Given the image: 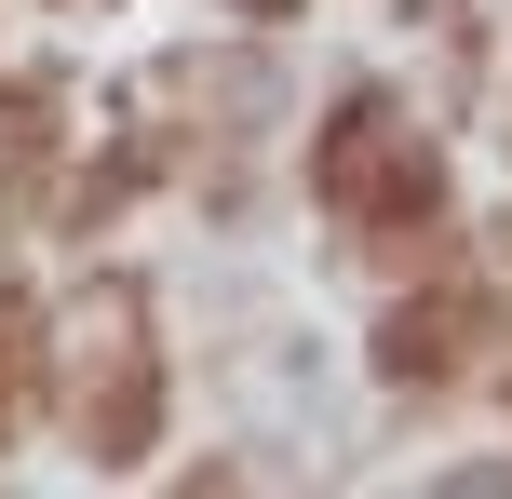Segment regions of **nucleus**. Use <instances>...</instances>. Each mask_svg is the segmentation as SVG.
I'll list each match as a JSON object with an SVG mask.
<instances>
[{
	"mask_svg": "<svg viewBox=\"0 0 512 499\" xmlns=\"http://www.w3.org/2000/svg\"><path fill=\"white\" fill-rule=\"evenodd\" d=\"M68 432L95 459H149V311L135 297H81V324H68Z\"/></svg>",
	"mask_w": 512,
	"mask_h": 499,
	"instance_id": "obj_1",
	"label": "nucleus"
},
{
	"mask_svg": "<svg viewBox=\"0 0 512 499\" xmlns=\"http://www.w3.org/2000/svg\"><path fill=\"white\" fill-rule=\"evenodd\" d=\"M243 14H297V0H243Z\"/></svg>",
	"mask_w": 512,
	"mask_h": 499,
	"instance_id": "obj_5",
	"label": "nucleus"
},
{
	"mask_svg": "<svg viewBox=\"0 0 512 499\" xmlns=\"http://www.w3.org/2000/svg\"><path fill=\"white\" fill-rule=\"evenodd\" d=\"M472 338H486V284H445V297H418V311L378 324V365H391V378H445Z\"/></svg>",
	"mask_w": 512,
	"mask_h": 499,
	"instance_id": "obj_3",
	"label": "nucleus"
},
{
	"mask_svg": "<svg viewBox=\"0 0 512 499\" xmlns=\"http://www.w3.org/2000/svg\"><path fill=\"white\" fill-rule=\"evenodd\" d=\"M324 203L364 216V230L432 216V149L391 122V95H351V108H337V135H324Z\"/></svg>",
	"mask_w": 512,
	"mask_h": 499,
	"instance_id": "obj_2",
	"label": "nucleus"
},
{
	"mask_svg": "<svg viewBox=\"0 0 512 499\" xmlns=\"http://www.w3.org/2000/svg\"><path fill=\"white\" fill-rule=\"evenodd\" d=\"M0 419H14V324H0Z\"/></svg>",
	"mask_w": 512,
	"mask_h": 499,
	"instance_id": "obj_4",
	"label": "nucleus"
}]
</instances>
